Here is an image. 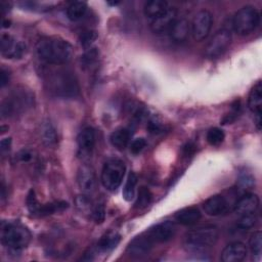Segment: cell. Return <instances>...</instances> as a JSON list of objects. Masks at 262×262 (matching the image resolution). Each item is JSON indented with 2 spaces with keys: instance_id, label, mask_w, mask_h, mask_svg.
<instances>
[{
  "instance_id": "obj_19",
  "label": "cell",
  "mask_w": 262,
  "mask_h": 262,
  "mask_svg": "<svg viewBox=\"0 0 262 262\" xmlns=\"http://www.w3.org/2000/svg\"><path fill=\"white\" fill-rule=\"evenodd\" d=\"M174 218L179 224L189 226L199 222V220L202 218V213L198 207L191 206L177 211Z\"/></svg>"
},
{
  "instance_id": "obj_24",
  "label": "cell",
  "mask_w": 262,
  "mask_h": 262,
  "mask_svg": "<svg viewBox=\"0 0 262 262\" xmlns=\"http://www.w3.org/2000/svg\"><path fill=\"white\" fill-rule=\"evenodd\" d=\"M121 241V235L116 231H110L102 235L97 243V248L102 252H111Z\"/></svg>"
},
{
  "instance_id": "obj_10",
  "label": "cell",
  "mask_w": 262,
  "mask_h": 262,
  "mask_svg": "<svg viewBox=\"0 0 262 262\" xmlns=\"http://www.w3.org/2000/svg\"><path fill=\"white\" fill-rule=\"evenodd\" d=\"M234 203L229 200L228 195L215 194L205 201L203 209L207 215L215 217L228 213L231 208L233 209Z\"/></svg>"
},
{
  "instance_id": "obj_9",
  "label": "cell",
  "mask_w": 262,
  "mask_h": 262,
  "mask_svg": "<svg viewBox=\"0 0 262 262\" xmlns=\"http://www.w3.org/2000/svg\"><path fill=\"white\" fill-rule=\"evenodd\" d=\"M231 43V33L227 29H221L208 42L205 54L209 58H217L222 55Z\"/></svg>"
},
{
  "instance_id": "obj_14",
  "label": "cell",
  "mask_w": 262,
  "mask_h": 262,
  "mask_svg": "<svg viewBox=\"0 0 262 262\" xmlns=\"http://www.w3.org/2000/svg\"><path fill=\"white\" fill-rule=\"evenodd\" d=\"M259 196L255 193L248 192L235 201L233 211L239 216L255 214L259 208Z\"/></svg>"
},
{
  "instance_id": "obj_32",
  "label": "cell",
  "mask_w": 262,
  "mask_h": 262,
  "mask_svg": "<svg viewBox=\"0 0 262 262\" xmlns=\"http://www.w3.org/2000/svg\"><path fill=\"white\" fill-rule=\"evenodd\" d=\"M97 38V33L94 30H85L83 32H81L80 36H79V41L81 43V45L88 49V47L91 46V44L96 40Z\"/></svg>"
},
{
  "instance_id": "obj_7",
  "label": "cell",
  "mask_w": 262,
  "mask_h": 262,
  "mask_svg": "<svg viewBox=\"0 0 262 262\" xmlns=\"http://www.w3.org/2000/svg\"><path fill=\"white\" fill-rule=\"evenodd\" d=\"M260 23L259 11L253 6H244L238 9L232 18V27L236 34L245 36L252 33Z\"/></svg>"
},
{
  "instance_id": "obj_37",
  "label": "cell",
  "mask_w": 262,
  "mask_h": 262,
  "mask_svg": "<svg viewBox=\"0 0 262 262\" xmlns=\"http://www.w3.org/2000/svg\"><path fill=\"white\" fill-rule=\"evenodd\" d=\"M145 145H146V141L144 138L142 137L135 138L130 144V151L134 155H137L145 147Z\"/></svg>"
},
{
  "instance_id": "obj_4",
  "label": "cell",
  "mask_w": 262,
  "mask_h": 262,
  "mask_svg": "<svg viewBox=\"0 0 262 262\" xmlns=\"http://www.w3.org/2000/svg\"><path fill=\"white\" fill-rule=\"evenodd\" d=\"M31 241L30 230L19 223L2 222L1 243L13 252L25 249Z\"/></svg>"
},
{
  "instance_id": "obj_12",
  "label": "cell",
  "mask_w": 262,
  "mask_h": 262,
  "mask_svg": "<svg viewBox=\"0 0 262 262\" xmlns=\"http://www.w3.org/2000/svg\"><path fill=\"white\" fill-rule=\"evenodd\" d=\"M145 232L155 244L166 243L173 238L176 232V227L175 224L171 221H163L148 228Z\"/></svg>"
},
{
  "instance_id": "obj_30",
  "label": "cell",
  "mask_w": 262,
  "mask_h": 262,
  "mask_svg": "<svg viewBox=\"0 0 262 262\" xmlns=\"http://www.w3.org/2000/svg\"><path fill=\"white\" fill-rule=\"evenodd\" d=\"M151 192L150 190L145 187V186H141L138 189V195H137V200L135 202V208L137 209H143L146 206H148V204L151 201Z\"/></svg>"
},
{
  "instance_id": "obj_13",
  "label": "cell",
  "mask_w": 262,
  "mask_h": 262,
  "mask_svg": "<svg viewBox=\"0 0 262 262\" xmlns=\"http://www.w3.org/2000/svg\"><path fill=\"white\" fill-rule=\"evenodd\" d=\"M154 245H155V243L148 236V234L146 232H143L140 235L134 237L129 243V245L127 247V253L131 257L141 258L150 252Z\"/></svg>"
},
{
  "instance_id": "obj_20",
  "label": "cell",
  "mask_w": 262,
  "mask_h": 262,
  "mask_svg": "<svg viewBox=\"0 0 262 262\" xmlns=\"http://www.w3.org/2000/svg\"><path fill=\"white\" fill-rule=\"evenodd\" d=\"M77 143L82 154L91 152L95 145V130L90 126L83 128L78 134Z\"/></svg>"
},
{
  "instance_id": "obj_16",
  "label": "cell",
  "mask_w": 262,
  "mask_h": 262,
  "mask_svg": "<svg viewBox=\"0 0 262 262\" xmlns=\"http://www.w3.org/2000/svg\"><path fill=\"white\" fill-rule=\"evenodd\" d=\"M77 182L82 191L92 192L96 187V176L93 169L86 165L81 166L77 173Z\"/></svg>"
},
{
  "instance_id": "obj_1",
  "label": "cell",
  "mask_w": 262,
  "mask_h": 262,
  "mask_svg": "<svg viewBox=\"0 0 262 262\" xmlns=\"http://www.w3.org/2000/svg\"><path fill=\"white\" fill-rule=\"evenodd\" d=\"M38 57L47 64L60 66L69 62L73 56V46L59 37H43L36 45Z\"/></svg>"
},
{
  "instance_id": "obj_28",
  "label": "cell",
  "mask_w": 262,
  "mask_h": 262,
  "mask_svg": "<svg viewBox=\"0 0 262 262\" xmlns=\"http://www.w3.org/2000/svg\"><path fill=\"white\" fill-rule=\"evenodd\" d=\"M41 136L42 140L46 145H52L56 142L57 136L54 127L50 123H46L42 126L41 129Z\"/></svg>"
},
{
  "instance_id": "obj_34",
  "label": "cell",
  "mask_w": 262,
  "mask_h": 262,
  "mask_svg": "<svg viewBox=\"0 0 262 262\" xmlns=\"http://www.w3.org/2000/svg\"><path fill=\"white\" fill-rule=\"evenodd\" d=\"M257 219L255 214H250V215H244L241 216V219L237 222V227L242 228V229H248L251 228L255 225Z\"/></svg>"
},
{
  "instance_id": "obj_8",
  "label": "cell",
  "mask_w": 262,
  "mask_h": 262,
  "mask_svg": "<svg viewBox=\"0 0 262 262\" xmlns=\"http://www.w3.org/2000/svg\"><path fill=\"white\" fill-rule=\"evenodd\" d=\"M213 25V15L209 10H200L190 23V34L195 41L206 39Z\"/></svg>"
},
{
  "instance_id": "obj_42",
  "label": "cell",
  "mask_w": 262,
  "mask_h": 262,
  "mask_svg": "<svg viewBox=\"0 0 262 262\" xmlns=\"http://www.w3.org/2000/svg\"><path fill=\"white\" fill-rule=\"evenodd\" d=\"M10 27V20L4 19L3 20V28H9Z\"/></svg>"
},
{
  "instance_id": "obj_29",
  "label": "cell",
  "mask_w": 262,
  "mask_h": 262,
  "mask_svg": "<svg viewBox=\"0 0 262 262\" xmlns=\"http://www.w3.org/2000/svg\"><path fill=\"white\" fill-rule=\"evenodd\" d=\"M249 248L252 254L256 257H260L262 250V233L261 231H255L252 233L249 239Z\"/></svg>"
},
{
  "instance_id": "obj_21",
  "label": "cell",
  "mask_w": 262,
  "mask_h": 262,
  "mask_svg": "<svg viewBox=\"0 0 262 262\" xmlns=\"http://www.w3.org/2000/svg\"><path fill=\"white\" fill-rule=\"evenodd\" d=\"M248 106L255 115H261L262 108V85L258 81L251 89L248 96Z\"/></svg>"
},
{
  "instance_id": "obj_5",
  "label": "cell",
  "mask_w": 262,
  "mask_h": 262,
  "mask_svg": "<svg viewBox=\"0 0 262 262\" xmlns=\"http://www.w3.org/2000/svg\"><path fill=\"white\" fill-rule=\"evenodd\" d=\"M33 94L24 88L15 89L3 100L1 105L2 118H8L26 111L33 105Z\"/></svg>"
},
{
  "instance_id": "obj_3",
  "label": "cell",
  "mask_w": 262,
  "mask_h": 262,
  "mask_svg": "<svg viewBox=\"0 0 262 262\" xmlns=\"http://www.w3.org/2000/svg\"><path fill=\"white\" fill-rule=\"evenodd\" d=\"M46 84L51 92L58 96L72 97L79 93V85L75 76L69 71H50L46 78Z\"/></svg>"
},
{
  "instance_id": "obj_17",
  "label": "cell",
  "mask_w": 262,
  "mask_h": 262,
  "mask_svg": "<svg viewBox=\"0 0 262 262\" xmlns=\"http://www.w3.org/2000/svg\"><path fill=\"white\" fill-rule=\"evenodd\" d=\"M247 256V248L241 242L228 244L221 252V260L223 262H241Z\"/></svg>"
},
{
  "instance_id": "obj_6",
  "label": "cell",
  "mask_w": 262,
  "mask_h": 262,
  "mask_svg": "<svg viewBox=\"0 0 262 262\" xmlns=\"http://www.w3.org/2000/svg\"><path fill=\"white\" fill-rule=\"evenodd\" d=\"M126 172L125 163L118 158L108 159L102 167L100 180L105 189L115 191L121 185Z\"/></svg>"
},
{
  "instance_id": "obj_23",
  "label": "cell",
  "mask_w": 262,
  "mask_h": 262,
  "mask_svg": "<svg viewBox=\"0 0 262 262\" xmlns=\"http://www.w3.org/2000/svg\"><path fill=\"white\" fill-rule=\"evenodd\" d=\"M131 138V132L127 128H118L116 129L110 137L111 143L119 150H123L129 144Z\"/></svg>"
},
{
  "instance_id": "obj_40",
  "label": "cell",
  "mask_w": 262,
  "mask_h": 262,
  "mask_svg": "<svg viewBox=\"0 0 262 262\" xmlns=\"http://www.w3.org/2000/svg\"><path fill=\"white\" fill-rule=\"evenodd\" d=\"M9 81V74L8 72L2 68L1 71H0V84H1V87H4Z\"/></svg>"
},
{
  "instance_id": "obj_26",
  "label": "cell",
  "mask_w": 262,
  "mask_h": 262,
  "mask_svg": "<svg viewBox=\"0 0 262 262\" xmlns=\"http://www.w3.org/2000/svg\"><path fill=\"white\" fill-rule=\"evenodd\" d=\"M69 207V204L67 202L63 201H57V202H53V203H48V204H44V205H40L36 215L37 216H48L51 214H54L56 212H61L64 209H67Z\"/></svg>"
},
{
  "instance_id": "obj_27",
  "label": "cell",
  "mask_w": 262,
  "mask_h": 262,
  "mask_svg": "<svg viewBox=\"0 0 262 262\" xmlns=\"http://www.w3.org/2000/svg\"><path fill=\"white\" fill-rule=\"evenodd\" d=\"M137 180H138L137 175L134 172H130L128 177H127L126 183L124 185L123 191H122V194H123V198H124L125 201L130 202L134 199V196H135V187H136V184H137Z\"/></svg>"
},
{
  "instance_id": "obj_41",
  "label": "cell",
  "mask_w": 262,
  "mask_h": 262,
  "mask_svg": "<svg viewBox=\"0 0 262 262\" xmlns=\"http://www.w3.org/2000/svg\"><path fill=\"white\" fill-rule=\"evenodd\" d=\"M10 143H11V138H4L1 140V143H0V148H1V151H4V150H7L10 146Z\"/></svg>"
},
{
  "instance_id": "obj_18",
  "label": "cell",
  "mask_w": 262,
  "mask_h": 262,
  "mask_svg": "<svg viewBox=\"0 0 262 262\" xmlns=\"http://www.w3.org/2000/svg\"><path fill=\"white\" fill-rule=\"evenodd\" d=\"M190 34V23L182 17V18H177L171 29L169 30V35L170 38L176 42V43H182L186 41Z\"/></svg>"
},
{
  "instance_id": "obj_38",
  "label": "cell",
  "mask_w": 262,
  "mask_h": 262,
  "mask_svg": "<svg viewBox=\"0 0 262 262\" xmlns=\"http://www.w3.org/2000/svg\"><path fill=\"white\" fill-rule=\"evenodd\" d=\"M238 182H239L241 187H242L243 189H246V188H248V187H252V186H253V184H254V179H253V177L250 176V175H243V176L239 178Z\"/></svg>"
},
{
  "instance_id": "obj_39",
  "label": "cell",
  "mask_w": 262,
  "mask_h": 262,
  "mask_svg": "<svg viewBox=\"0 0 262 262\" xmlns=\"http://www.w3.org/2000/svg\"><path fill=\"white\" fill-rule=\"evenodd\" d=\"M17 159H18L20 162L27 163V162H30V161L33 159V154H32V151L29 150V149H21V150L17 154Z\"/></svg>"
},
{
  "instance_id": "obj_11",
  "label": "cell",
  "mask_w": 262,
  "mask_h": 262,
  "mask_svg": "<svg viewBox=\"0 0 262 262\" xmlns=\"http://www.w3.org/2000/svg\"><path fill=\"white\" fill-rule=\"evenodd\" d=\"M1 54L5 58H20L26 52V45L9 34L3 33L0 39Z\"/></svg>"
},
{
  "instance_id": "obj_15",
  "label": "cell",
  "mask_w": 262,
  "mask_h": 262,
  "mask_svg": "<svg viewBox=\"0 0 262 262\" xmlns=\"http://www.w3.org/2000/svg\"><path fill=\"white\" fill-rule=\"evenodd\" d=\"M177 19V10L174 7H169L164 13L150 23V29L156 34L169 32L175 20Z\"/></svg>"
},
{
  "instance_id": "obj_22",
  "label": "cell",
  "mask_w": 262,
  "mask_h": 262,
  "mask_svg": "<svg viewBox=\"0 0 262 262\" xmlns=\"http://www.w3.org/2000/svg\"><path fill=\"white\" fill-rule=\"evenodd\" d=\"M169 4L166 1H161V0H150L147 1L144 4L143 11L146 17L150 18L151 20L160 16L162 13H164L168 8Z\"/></svg>"
},
{
  "instance_id": "obj_35",
  "label": "cell",
  "mask_w": 262,
  "mask_h": 262,
  "mask_svg": "<svg viewBox=\"0 0 262 262\" xmlns=\"http://www.w3.org/2000/svg\"><path fill=\"white\" fill-rule=\"evenodd\" d=\"M39 207H40V203L38 202L34 190H30V192L28 194V198H27V208H28V210L32 214L36 215Z\"/></svg>"
},
{
  "instance_id": "obj_36",
  "label": "cell",
  "mask_w": 262,
  "mask_h": 262,
  "mask_svg": "<svg viewBox=\"0 0 262 262\" xmlns=\"http://www.w3.org/2000/svg\"><path fill=\"white\" fill-rule=\"evenodd\" d=\"M91 217L96 223L103 222V220L105 218V209H104L103 205H101V204L95 205L91 212Z\"/></svg>"
},
{
  "instance_id": "obj_2",
  "label": "cell",
  "mask_w": 262,
  "mask_h": 262,
  "mask_svg": "<svg viewBox=\"0 0 262 262\" xmlns=\"http://www.w3.org/2000/svg\"><path fill=\"white\" fill-rule=\"evenodd\" d=\"M219 236L215 225H203L190 229L184 235V247L187 251L200 253L213 247Z\"/></svg>"
},
{
  "instance_id": "obj_33",
  "label": "cell",
  "mask_w": 262,
  "mask_h": 262,
  "mask_svg": "<svg viewBox=\"0 0 262 262\" xmlns=\"http://www.w3.org/2000/svg\"><path fill=\"white\" fill-rule=\"evenodd\" d=\"M76 205L81 212H89L90 215L94 208L91 200L87 195H79L76 199Z\"/></svg>"
},
{
  "instance_id": "obj_31",
  "label": "cell",
  "mask_w": 262,
  "mask_h": 262,
  "mask_svg": "<svg viewBox=\"0 0 262 262\" xmlns=\"http://www.w3.org/2000/svg\"><path fill=\"white\" fill-rule=\"evenodd\" d=\"M207 141L211 144V145H219L223 142L224 140V132L220 129V128H217V127H214V128H211L208 132H207Z\"/></svg>"
},
{
  "instance_id": "obj_25",
  "label": "cell",
  "mask_w": 262,
  "mask_h": 262,
  "mask_svg": "<svg viewBox=\"0 0 262 262\" xmlns=\"http://www.w3.org/2000/svg\"><path fill=\"white\" fill-rule=\"evenodd\" d=\"M87 10V4L83 1L72 2L67 7V16L72 21H77L81 19Z\"/></svg>"
}]
</instances>
